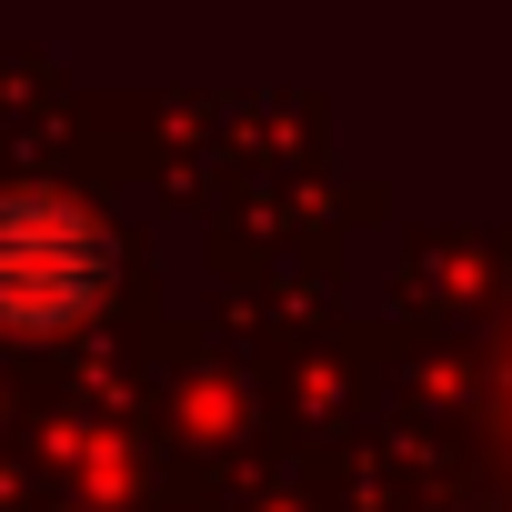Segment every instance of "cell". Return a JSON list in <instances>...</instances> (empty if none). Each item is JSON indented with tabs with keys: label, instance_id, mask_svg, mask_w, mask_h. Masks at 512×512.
I'll list each match as a JSON object with an SVG mask.
<instances>
[{
	"label": "cell",
	"instance_id": "1",
	"mask_svg": "<svg viewBox=\"0 0 512 512\" xmlns=\"http://www.w3.org/2000/svg\"><path fill=\"white\" fill-rule=\"evenodd\" d=\"M111 282V241L91 211L61 191H11L0 201V322L11 332H61L101 302Z\"/></svg>",
	"mask_w": 512,
	"mask_h": 512
}]
</instances>
